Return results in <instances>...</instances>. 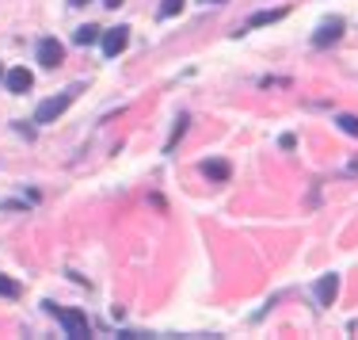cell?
<instances>
[{
	"label": "cell",
	"instance_id": "6da1fadb",
	"mask_svg": "<svg viewBox=\"0 0 358 340\" xmlns=\"http://www.w3.org/2000/svg\"><path fill=\"white\" fill-rule=\"evenodd\" d=\"M81 92H84L81 84H69V88L61 92V96H50V100H42V103H39V111H34V123H42V126H46V123H57V119H61V115L69 111V103H73L76 96H81Z\"/></svg>",
	"mask_w": 358,
	"mask_h": 340
},
{
	"label": "cell",
	"instance_id": "7a4b0ae2",
	"mask_svg": "<svg viewBox=\"0 0 358 340\" xmlns=\"http://www.w3.org/2000/svg\"><path fill=\"white\" fill-rule=\"evenodd\" d=\"M42 306H46V314H54L57 321L65 325V332H69L73 340H84V337L92 332V329H88V317H84L81 310H57L54 302H42Z\"/></svg>",
	"mask_w": 358,
	"mask_h": 340
},
{
	"label": "cell",
	"instance_id": "3957f363",
	"mask_svg": "<svg viewBox=\"0 0 358 340\" xmlns=\"http://www.w3.org/2000/svg\"><path fill=\"white\" fill-rule=\"evenodd\" d=\"M126 42H130V27H111V31L103 34V54L107 58H118V54L126 50Z\"/></svg>",
	"mask_w": 358,
	"mask_h": 340
},
{
	"label": "cell",
	"instance_id": "277c9868",
	"mask_svg": "<svg viewBox=\"0 0 358 340\" xmlns=\"http://www.w3.org/2000/svg\"><path fill=\"white\" fill-rule=\"evenodd\" d=\"M61 58H65V46H61L57 39H42V42H39V61H42L46 69L61 66Z\"/></svg>",
	"mask_w": 358,
	"mask_h": 340
},
{
	"label": "cell",
	"instance_id": "5b68a950",
	"mask_svg": "<svg viewBox=\"0 0 358 340\" xmlns=\"http://www.w3.org/2000/svg\"><path fill=\"white\" fill-rule=\"evenodd\" d=\"M335 294H339V275H324V279L317 283V302L320 306H332Z\"/></svg>",
	"mask_w": 358,
	"mask_h": 340
},
{
	"label": "cell",
	"instance_id": "8992f818",
	"mask_svg": "<svg viewBox=\"0 0 358 340\" xmlns=\"http://www.w3.org/2000/svg\"><path fill=\"white\" fill-rule=\"evenodd\" d=\"M339 34H343V19H328V23H320V27H317L313 42H317V46H328V42H335Z\"/></svg>",
	"mask_w": 358,
	"mask_h": 340
},
{
	"label": "cell",
	"instance_id": "52a82bcc",
	"mask_svg": "<svg viewBox=\"0 0 358 340\" xmlns=\"http://www.w3.org/2000/svg\"><path fill=\"white\" fill-rule=\"evenodd\" d=\"M34 77L27 73V69H12L8 73V92H16V96H23V92H31Z\"/></svg>",
	"mask_w": 358,
	"mask_h": 340
},
{
	"label": "cell",
	"instance_id": "ba28073f",
	"mask_svg": "<svg viewBox=\"0 0 358 340\" xmlns=\"http://www.w3.org/2000/svg\"><path fill=\"white\" fill-rule=\"evenodd\" d=\"M286 12L282 8H275V12H255L252 19H248V27H263V23H278V19H282Z\"/></svg>",
	"mask_w": 358,
	"mask_h": 340
},
{
	"label": "cell",
	"instance_id": "9c48e42d",
	"mask_svg": "<svg viewBox=\"0 0 358 340\" xmlns=\"http://www.w3.org/2000/svg\"><path fill=\"white\" fill-rule=\"evenodd\" d=\"M99 39V27H76V34H73V42H76V46H92V42H96Z\"/></svg>",
	"mask_w": 358,
	"mask_h": 340
},
{
	"label": "cell",
	"instance_id": "30bf717a",
	"mask_svg": "<svg viewBox=\"0 0 358 340\" xmlns=\"http://www.w3.org/2000/svg\"><path fill=\"white\" fill-rule=\"evenodd\" d=\"M202 172L210 176V180H229V165H225V161H206Z\"/></svg>",
	"mask_w": 358,
	"mask_h": 340
},
{
	"label": "cell",
	"instance_id": "8fae6325",
	"mask_svg": "<svg viewBox=\"0 0 358 340\" xmlns=\"http://www.w3.org/2000/svg\"><path fill=\"white\" fill-rule=\"evenodd\" d=\"M0 294H4V299H19V283L12 279V275H0Z\"/></svg>",
	"mask_w": 358,
	"mask_h": 340
},
{
	"label": "cell",
	"instance_id": "7c38bea8",
	"mask_svg": "<svg viewBox=\"0 0 358 340\" xmlns=\"http://www.w3.org/2000/svg\"><path fill=\"white\" fill-rule=\"evenodd\" d=\"M339 130L350 134V138H358V119L355 115H339Z\"/></svg>",
	"mask_w": 358,
	"mask_h": 340
},
{
	"label": "cell",
	"instance_id": "4fadbf2b",
	"mask_svg": "<svg viewBox=\"0 0 358 340\" xmlns=\"http://www.w3.org/2000/svg\"><path fill=\"white\" fill-rule=\"evenodd\" d=\"M176 12H183V0H164V4H160V16L164 19H171Z\"/></svg>",
	"mask_w": 358,
	"mask_h": 340
},
{
	"label": "cell",
	"instance_id": "5bb4252c",
	"mask_svg": "<svg viewBox=\"0 0 358 340\" xmlns=\"http://www.w3.org/2000/svg\"><path fill=\"white\" fill-rule=\"evenodd\" d=\"M103 4H107V8H118V4H123V0H103Z\"/></svg>",
	"mask_w": 358,
	"mask_h": 340
},
{
	"label": "cell",
	"instance_id": "9a60e30c",
	"mask_svg": "<svg viewBox=\"0 0 358 340\" xmlns=\"http://www.w3.org/2000/svg\"><path fill=\"white\" fill-rule=\"evenodd\" d=\"M210 4H221V0H210Z\"/></svg>",
	"mask_w": 358,
	"mask_h": 340
}]
</instances>
